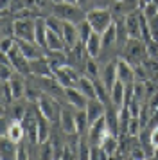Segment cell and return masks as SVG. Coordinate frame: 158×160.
Returning a JSON list of instances; mask_svg holds the SVG:
<instances>
[{"label": "cell", "mask_w": 158, "mask_h": 160, "mask_svg": "<svg viewBox=\"0 0 158 160\" xmlns=\"http://www.w3.org/2000/svg\"><path fill=\"white\" fill-rule=\"evenodd\" d=\"M52 15L61 18L63 22H74V23L83 22L86 18L85 9L77 4H70V2H56L52 6Z\"/></svg>", "instance_id": "obj_1"}, {"label": "cell", "mask_w": 158, "mask_h": 160, "mask_svg": "<svg viewBox=\"0 0 158 160\" xmlns=\"http://www.w3.org/2000/svg\"><path fill=\"white\" fill-rule=\"evenodd\" d=\"M86 20L90 22L95 32L102 34L104 31L113 23V15L108 8H93L86 11Z\"/></svg>", "instance_id": "obj_2"}, {"label": "cell", "mask_w": 158, "mask_h": 160, "mask_svg": "<svg viewBox=\"0 0 158 160\" xmlns=\"http://www.w3.org/2000/svg\"><path fill=\"white\" fill-rule=\"evenodd\" d=\"M147 56L146 43L140 38H128V42L124 43V59H128L131 65H140Z\"/></svg>", "instance_id": "obj_3"}, {"label": "cell", "mask_w": 158, "mask_h": 160, "mask_svg": "<svg viewBox=\"0 0 158 160\" xmlns=\"http://www.w3.org/2000/svg\"><path fill=\"white\" fill-rule=\"evenodd\" d=\"M36 18L29 16H20L13 22V36L16 40H27V42H36Z\"/></svg>", "instance_id": "obj_4"}, {"label": "cell", "mask_w": 158, "mask_h": 160, "mask_svg": "<svg viewBox=\"0 0 158 160\" xmlns=\"http://www.w3.org/2000/svg\"><path fill=\"white\" fill-rule=\"evenodd\" d=\"M38 108H40V113H42L45 119H49L50 122L57 121V117L61 115V110L57 106V102L54 101V97L49 95L47 92H43V95L38 99Z\"/></svg>", "instance_id": "obj_5"}, {"label": "cell", "mask_w": 158, "mask_h": 160, "mask_svg": "<svg viewBox=\"0 0 158 160\" xmlns=\"http://www.w3.org/2000/svg\"><path fill=\"white\" fill-rule=\"evenodd\" d=\"M14 40H16V38H14ZM7 58H9V61H11V63H13L14 70H16L18 74H22V76H27V74H31V61L23 56V52L20 51L18 43H14V47L7 52Z\"/></svg>", "instance_id": "obj_6"}, {"label": "cell", "mask_w": 158, "mask_h": 160, "mask_svg": "<svg viewBox=\"0 0 158 160\" xmlns=\"http://www.w3.org/2000/svg\"><path fill=\"white\" fill-rule=\"evenodd\" d=\"M124 27H126V34L128 38H140L142 40V15L131 11L128 13L126 20H124Z\"/></svg>", "instance_id": "obj_7"}, {"label": "cell", "mask_w": 158, "mask_h": 160, "mask_svg": "<svg viewBox=\"0 0 158 160\" xmlns=\"http://www.w3.org/2000/svg\"><path fill=\"white\" fill-rule=\"evenodd\" d=\"M54 78L59 81V85L63 88L65 87H77V81H79L77 72H76L70 65H65V67H61V68L54 70Z\"/></svg>", "instance_id": "obj_8"}, {"label": "cell", "mask_w": 158, "mask_h": 160, "mask_svg": "<svg viewBox=\"0 0 158 160\" xmlns=\"http://www.w3.org/2000/svg\"><path fill=\"white\" fill-rule=\"evenodd\" d=\"M108 133V124H106V117H101L97 119L93 124H90V130H88V140L93 144H101V140L104 138V135Z\"/></svg>", "instance_id": "obj_9"}, {"label": "cell", "mask_w": 158, "mask_h": 160, "mask_svg": "<svg viewBox=\"0 0 158 160\" xmlns=\"http://www.w3.org/2000/svg\"><path fill=\"white\" fill-rule=\"evenodd\" d=\"M117 79L126 85L135 83V65H131L128 59H117Z\"/></svg>", "instance_id": "obj_10"}, {"label": "cell", "mask_w": 158, "mask_h": 160, "mask_svg": "<svg viewBox=\"0 0 158 160\" xmlns=\"http://www.w3.org/2000/svg\"><path fill=\"white\" fill-rule=\"evenodd\" d=\"M65 97H67V101L70 102L72 106H76L77 110H85L86 108L88 97H86L77 87H65Z\"/></svg>", "instance_id": "obj_11"}, {"label": "cell", "mask_w": 158, "mask_h": 160, "mask_svg": "<svg viewBox=\"0 0 158 160\" xmlns=\"http://www.w3.org/2000/svg\"><path fill=\"white\" fill-rule=\"evenodd\" d=\"M106 106L108 104H104L99 99H88V102H86V115H88L90 124H93L97 119L106 115Z\"/></svg>", "instance_id": "obj_12"}, {"label": "cell", "mask_w": 158, "mask_h": 160, "mask_svg": "<svg viewBox=\"0 0 158 160\" xmlns=\"http://www.w3.org/2000/svg\"><path fill=\"white\" fill-rule=\"evenodd\" d=\"M31 74H34L38 78H54V70L50 67L47 58H38L31 61Z\"/></svg>", "instance_id": "obj_13"}, {"label": "cell", "mask_w": 158, "mask_h": 160, "mask_svg": "<svg viewBox=\"0 0 158 160\" xmlns=\"http://www.w3.org/2000/svg\"><path fill=\"white\" fill-rule=\"evenodd\" d=\"M16 43L20 47V51L23 52V56L29 59V61H32V59H38L43 56L42 49L40 45L36 43V42H27V40H16Z\"/></svg>", "instance_id": "obj_14"}, {"label": "cell", "mask_w": 158, "mask_h": 160, "mask_svg": "<svg viewBox=\"0 0 158 160\" xmlns=\"http://www.w3.org/2000/svg\"><path fill=\"white\" fill-rule=\"evenodd\" d=\"M59 126H61L63 133H67V135H76V133H77L76 113H72L68 108L61 110V115H59Z\"/></svg>", "instance_id": "obj_15"}, {"label": "cell", "mask_w": 158, "mask_h": 160, "mask_svg": "<svg viewBox=\"0 0 158 160\" xmlns=\"http://www.w3.org/2000/svg\"><path fill=\"white\" fill-rule=\"evenodd\" d=\"M63 40H65V45H67L68 49H74V47L81 42V40H79L77 23L63 22Z\"/></svg>", "instance_id": "obj_16"}, {"label": "cell", "mask_w": 158, "mask_h": 160, "mask_svg": "<svg viewBox=\"0 0 158 160\" xmlns=\"http://www.w3.org/2000/svg\"><path fill=\"white\" fill-rule=\"evenodd\" d=\"M101 79L104 83V87L110 90V94H111V88H113L115 81H117V61H110L106 63V67L102 68V72H101Z\"/></svg>", "instance_id": "obj_17"}, {"label": "cell", "mask_w": 158, "mask_h": 160, "mask_svg": "<svg viewBox=\"0 0 158 160\" xmlns=\"http://www.w3.org/2000/svg\"><path fill=\"white\" fill-rule=\"evenodd\" d=\"M16 142L11 140L7 137L6 133L0 137V157L4 160H9V158H16Z\"/></svg>", "instance_id": "obj_18"}, {"label": "cell", "mask_w": 158, "mask_h": 160, "mask_svg": "<svg viewBox=\"0 0 158 160\" xmlns=\"http://www.w3.org/2000/svg\"><path fill=\"white\" fill-rule=\"evenodd\" d=\"M86 47V54H88V58H97L102 51V38H101L99 32H95L93 31V34L88 38V42L85 43Z\"/></svg>", "instance_id": "obj_19"}, {"label": "cell", "mask_w": 158, "mask_h": 160, "mask_svg": "<svg viewBox=\"0 0 158 160\" xmlns=\"http://www.w3.org/2000/svg\"><path fill=\"white\" fill-rule=\"evenodd\" d=\"M99 146L104 149V153H106L108 157H113V155H117V151H119V137L108 131L106 135H104V138L101 140Z\"/></svg>", "instance_id": "obj_20"}, {"label": "cell", "mask_w": 158, "mask_h": 160, "mask_svg": "<svg viewBox=\"0 0 158 160\" xmlns=\"http://www.w3.org/2000/svg\"><path fill=\"white\" fill-rule=\"evenodd\" d=\"M77 88L88 97V99H97V94H95V81H93L92 78L81 76L79 81H77Z\"/></svg>", "instance_id": "obj_21"}, {"label": "cell", "mask_w": 158, "mask_h": 160, "mask_svg": "<svg viewBox=\"0 0 158 160\" xmlns=\"http://www.w3.org/2000/svg\"><path fill=\"white\" fill-rule=\"evenodd\" d=\"M124 101H126V83L117 79L111 88V102L121 108V106H124Z\"/></svg>", "instance_id": "obj_22"}, {"label": "cell", "mask_w": 158, "mask_h": 160, "mask_svg": "<svg viewBox=\"0 0 158 160\" xmlns=\"http://www.w3.org/2000/svg\"><path fill=\"white\" fill-rule=\"evenodd\" d=\"M47 32H49V25L47 20L38 16L36 18V43L40 47H47Z\"/></svg>", "instance_id": "obj_23"}, {"label": "cell", "mask_w": 158, "mask_h": 160, "mask_svg": "<svg viewBox=\"0 0 158 160\" xmlns=\"http://www.w3.org/2000/svg\"><path fill=\"white\" fill-rule=\"evenodd\" d=\"M117 36H119V25H117V23H111V25L101 34V38H102V49L113 47V45L117 43Z\"/></svg>", "instance_id": "obj_24"}, {"label": "cell", "mask_w": 158, "mask_h": 160, "mask_svg": "<svg viewBox=\"0 0 158 160\" xmlns=\"http://www.w3.org/2000/svg\"><path fill=\"white\" fill-rule=\"evenodd\" d=\"M6 135L11 138V140H14L16 144H20L22 138H23V135H25V128H23L22 121H13V122L9 124V128H7Z\"/></svg>", "instance_id": "obj_25"}, {"label": "cell", "mask_w": 158, "mask_h": 160, "mask_svg": "<svg viewBox=\"0 0 158 160\" xmlns=\"http://www.w3.org/2000/svg\"><path fill=\"white\" fill-rule=\"evenodd\" d=\"M47 59H49L52 70H57V68H61V67L68 65V56H67L63 51H50Z\"/></svg>", "instance_id": "obj_26"}, {"label": "cell", "mask_w": 158, "mask_h": 160, "mask_svg": "<svg viewBox=\"0 0 158 160\" xmlns=\"http://www.w3.org/2000/svg\"><path fill=\"white\" fill-rule=\"evenodd\" d=\"M65 47L67 45H65L63 36L49 29V32H47V49L49 51H63Z\"/></svg>", "instance_id": "obj_27"}, {"label": "cell", "mask_w": 158, "mask_h": 160, "mask_svg": "<svg viewBox=\"0 0 158 160\" xmlns=\"http://www.w3.org/2000/svg\"><path fill=\"white\" fill-rule=\"evenodd\" d=\"M11 88H13V95H14V101H18V99H22L23 95H25V88H27V85H25V81H23V78H22V74L18 76V74H14L13 79H11Z\"/></svg>", "instance_id": "obj_28"}, {"label": "cell", "mask_w": 158, "mask_h": 160, "mask_svg": "<svg viewBox=\"0 0 158 160\" xmlns=\"http://www.w3.org/2000/svg\"><path fill=\"white\" fill-rule=\"evenodd\" d=\"M76 126H77V135H86L90 130V121L86 115V108L85 110H77L76 113Z\"/></svg>", "instance_id": "obj_29"}, {"label": "cell", "mask_w": 158, "mask_h": 160, "mask_svg": "<svg viewBox=\"0 0 158 160\" xmlns=\"http://www.w3.org/2000/svg\"><path fill=\"white\" fill-rule=\"evenodd\" d=\"M49 119L40 113V119H38V144H43L45 140H49L50 137V128H49Z\"/></svg>", "instance_id": "obj_30"}, {"label": "cell", "mask_w": 158, "mask_h": 160, "mask_svg": "<svg viewBox=\"0 0 158 160\" xmlns=\"http://www.w3.org/2000/svg\"><path fill=\"white\" fill-rule=\"evenodd\" d=\"M2 68H0V78H2V81H9V79H13V76H14V67L13 63L9 61V58H7V54H2Z\"/></svg>", "instance_id": "obj_31"}, {"label": "cell", "mask_w": 158, "mask_h": 160, "mask_svg": "<svg viewBox=\"0 0 158 160\" xmlns=\"http://www.w3.org/2000/svg\"><path fill=\"white\" fill-rule=\"evenodd\" d=\"M77 31H79V40L83 42V43H86L88 42V38L93 34V27L90 25V22L88 20H83V22H79L77 23Z\"/></svg>", "instance_id": "obj_32"}, {"label": "cell", "mask_w": 158, "mask_h": 160, "mask_svg": "<svg viewBox=\"0 0 158 160\" xmlns=\"http://www.w3.org/2000/svg\"><path fill=\"white\" fill-rule=\"evenodd\" d=\"M77 148H79V149H77V158H90V151H92V148L88 146L85 135H79Z\"/></svg>", "instance_id": "obj_33"}, {"label": "cell", "mask_w": 158, "mask_h": 160, "mask_svg": "<svg viewBox=\"0 0 158 160\" xmlns=\"http://www.w3.org/2000/svg\"><path fill=\"white\" fill-rule=\"evenodd\" d=\"M142 121H140V117H133L131 115V119H129L128 122V128H126V135H138L140 133V130H142Z\"/></svg>", "instance_id": "obj_34"}, {"label": "cell", "mask_w": 158, "mask_h": 160, "mask_svg": "<svg viewBox=\"0 0 158 160\" xmlns=\"http://www.w3.org/2000/svg\"><path fill=\"white\" fill-rule=\"evenodd\" d=\"M85 76L92 78V79H97L99 78V67L95 63V58H90L85 61Z\"/></svg>", "instance_id": "obj_35"}, {"label": "cell", "mask_w": 158, "mask_h": 160, "mask_svg": "<svg viewBox=\"0 0 158 160\" xmlns=\"http://www.w3.org/2000/svg\"><path fill=\"white\" fill-rule=\"evenodd\" d=\"M47 20V25H49L50 31H54V32H57V34H61L63 36V20L61 18H57L56 15L49 16V18H45Z\"/></svg>", "instance_id": "obj_36"}, {"label": "cell", "mask_w": 158, "mask_h": 160, "mask_svg": "<svg viewBox=\"0 0 158 160\" xmlns=\"http://www.w3.org/2000/svg\"><path fill=\"white\" fill-rule=\"evenodd\" d=\"M40 157L42 158H54L56 157V149H54V144L45 140L42 144V151H40Z\"/></svg>", "instance_id": "obj_37"}, {"label": "cell", "mask_w": 158, "mask_h": 160, "mask_svg": "<svg viewBox=\"0 0 158 160\" xmlns=\"http://www.w3.org/2000/svg\"><path fill=\"white\" fill-rule=\"evenodd\" d=\"M25 95H27L29 101H32V102L36 101L38 102V99L43 95V90L42 88H38V87H31V85H29V87L25 88Z\"/></svg>", "instance_id": "obj_38"}, {"label": "cell", "mask_w": 158, "mask_h": 160, "mask_svg": "<svg viewBox=\"0 0 158 160\" xmlns=\"http://www.w3.org/2000/svg\"><path fill=\"white\" fill-rule=\"evenodd\" d=\"M14 43H16L14 38H9V36L2 38V42H0V51H2V54H7V52L14 47Z\"/></svg>", "instance_id": "obj_39"}, {"label": "cell", "mask_w": 158, "mask_h": 160, "mask_svg": "<svg viewBox=\"0 0 158 160\" xmlns=\"http://www.w3.org/2000/svg\"><path fill=\"white\" fill-rule=\"evenodd\" d=\"M25 113H27L25 106L20 104V102H14V106H13V121H22V119L25 117Z\"/></svg>", "instance_id": "obj_40"}, {"label": "cell", "mask_w": 158, "mask_h": 160, "mask_svg": "<svg viewBox=\"0 0 158 160\" xmlns=\"http://www.w3.org/2000/svg\"><path fill=\"white\" fill-rule=\"evenodd\" d=\"M142 15L146 16V20H149V18H153V16H156L158 15V6L155 4V2L147 4V6L142 9Z\"/></svg>", "instance_id": "obj_41"}, {"label": "cell", "mask_w": 158, "mask_h": 160, "mask_svg": "<svg viewBox=\"0 0 158 160\" xmlns=\"http://www.w3.org/2000/svg\"><path fill=\"white\" fill-rule=\"evenodd\" d=\"M147 25H149L151 36H153V38L158 42V15L153 16V18H149V20H147Z\"/></svg>", "instance_id": "obj_42"}, {"label": "cell", "mask_w": 158, "mask_h": 160, "mask_svg": "<svg viewBox=\"0 0 158 160\" xmlns=\"http://www.w3.org/2000/svg\"><path fill=\"white\" fill-rule=\"evenodd\" d=\"M149 144L158 151V126H155V128L151 130V133H149Z\"/></svg>", "instance_id": "obj_43"}, {"label": "cell", "mask_w": 158, "mask_h": 160, "mask_svg": "<svg viewBox=\"0 0 158 160\" xmlns=\"http://www.w3.org/2000/svg\"><path fill=\"white\" fill-rule=\"evenodd\" d=\"M76 155V151H72L70 144H63V149H61V155H59V158H72Z\"/></svg>", "instance_id": "obj_44"}, {"label": "cell", "mask_w": 158, "mask_h": 160, "mask_svg": "<svg viewBox=\"0 0 158 160\" xmlns=\"http://www.w3.org/2000/svg\"><path fill=\"white\" fill-rule=\"evenodd\" d=\"M16 158H27V153H25V149H23V146H18V149H16Z\"/></svg>", "instance_id": "obj_45"}, {"label": "cell", "mask_w": 158, "mask_h": 160, "mask_svg": "<svg viewBox=\"0 0 158 160\" xmlns=\"http://www.w3.org/2000/svg\"><path fill=\"white\" fill-rule=\"evenodd\" d=\"M76 2H77V6H81L83 9H86V6H92L93 0H76Z\"/></svg>", "instance_id": "obj_46"}, {"label": "cell", "mask_w": 158, "mask_h": 160, "mask_svg": "<svg viewBox=\"0 0 158 160\" xmlns=\"http://www.w3.org/2000/svg\"><path fill=\"white\" fill-rule=\"evenodd\" d=\"M151 2H153V0H136V6H138L140 9H144L147 4H151Z\"/></svg>", "instance_id": "obj_47"}, {"label": "cell", "mask_w": 158, "mask_h": 160, "mask_svg": "<svg viewBox=\"0 0 158 160\" xmlns=\"http://www.w3.org/2000/svg\"><path fill=\"white\" fill-rule=\"evenodd\" d=\"M13 0H0V9H9Z\"/></svg>", "instance_id": "obj_48"}, {"label": "cell", "mask_w": 158, "mask_h": 160, "mask_svg": "<svg viewBox=\"0 0 158 160\" xmlns=\"http://www.w3.org/2000/svg\"><path fill=\"white\" fill-rule=\"evenodd\" d=\"M54 2H70V4H77L76 0H54Z\"/></svg>", "instance_id": "obj_49"}, {"label": "cell", "mask_w": 158, "mask_h": 160, "mask_svg": "<svg viewBox=\"0 0 158 160\" xmlns=\"http://www.w3.org/2000/svg\"><path fill=\"white\" fill-rule=\"evenodd\" d=\"M115 2H122V0H115Z\"/></svg>", "instance_id": "obj_50"}, {"label": "cell", "mask_w": 158, "mask_h": 160, "mask_svg": "<svg viewBox=\"0 0 158 160\" xmlns=\"http://www.w3.org/2000/svg\"><path fill=\"white\" fill-rule=\"evenodd\" d=\"M156 153H158V151H156Z\"/></svg>", "instance_id": "obj_51"}]
</instances>
